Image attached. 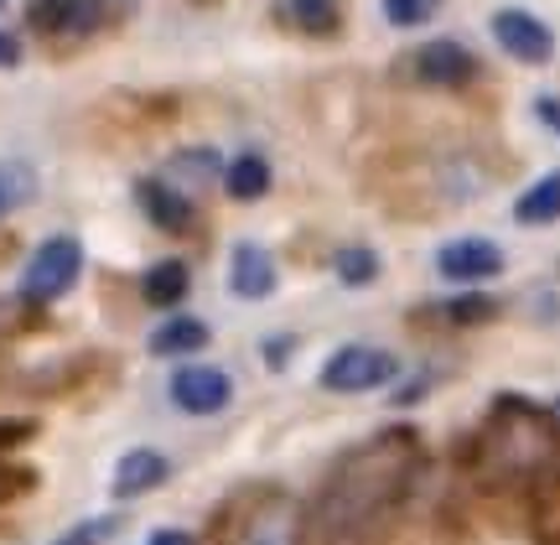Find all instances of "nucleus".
Segmentation results:
<instances>
[{
    "mask_svg": "<svg viewBox=\"0 0 560 545\" xmlns=\"http://www.w3.org/2000/svg\"><path fill=\"white\" fill-rule=\"evenodd\" d=\"M37 198V166L26 156H0V219Z\"/></svg>",
    "mask_w": 560,
    "mask_h": 545,
    "instance_id": "17",
    "label": "nucleus"
},
{
    "mask_svg": "<svg viewBox=\"0 0 560 545\" xmlns=\"http://www.w3.org/2000/svg\"><path fill=\"white\" fill-rule=\"evenodd\" d=\"M21 62V42L11 32H0V68H16Z\"/></svg>",
    "mask_w": 560,
    "mask_h": 545,
    "instance_id": "26",
    "label": "nucleus"
},
{
    "mask_svg": "<svg viewBox=\"0 0 560 545\" xmlns=\"http://www.w3.org/2000/svg\"><path fill=\"white\" fill-rule=\"evenodd\" d=\"M332 270H338L342 286H374L380 281V255L369 244H342L332 255Z\"/></svg>",
    "mask_w": 560,
    "mask_h": 545,
    "instance_id": "19",
    "label": "nucleus"
},
{
    "mask_svg": "<svg viewBox=\"0 0 560 545\" xmlns=\"http://www.w3.org/2000/svg\"><path fill=\"white\" fill-rule=\"evenodd\" d=\"M389 380H400V359L389 348L348 344L322 363V390H332V395H363V390H380Z\"/></svg>",
    "mask_w": 560,
    "mask_h": 545,
    "instance_id": "4",
    "label": "nucleus"
},
{
    "mask_svg": "<svg viewBox=\"0 0 560 545\" xmlns=\"http://www.w3.org/2000/svg\"><path fill=\"white\" fill-rule=\"evenodd\" d=\"M166 395H172L182 416H219L234 401V380L223 374L219 363H182L172 384H166Z\"/></svg>",
    "mask_w": 560,
    "mask_h": 545,
    "instance_id": "6",
    "label": "nucleus"
},
{
    "mask_svg": "<svg viewBox=\"0 0 560 545\" xmlns=\"http://www.w3.org/2000/svg\"><path fill=\"white\" fill-rule=\"evenodd\" d=\"M436 270L457 286H478L503 270V250L493 240H452L436 250Z\"/></svg>",
    "mask_w": 560,
    "mask_h": 545,
    "instance_id": "9",
    "label": "nucleus"
},
{
    "mask_svg": "<svg viewBox=\"0 0 560 545\" xmlns=\"http://www.w3.org/2000/svg\"><path fill=\"white\" fill-rule=\"evenodd\" d=\"M0 5H5V0H0Z\"/></svg>",
    "mask_w": 560,
    "mask_h": 545,
    "instance_id": "28",
    "label": "nucleus"
},
{
    "mask_svg": "<svg viewBox=\"0 0 560 545\" xmlns=\"http://www.w3.org/2000/svg\"><path fill=\"white\" fill-rule=\"evenodd\" d=\"M172 172H177V177H192V182H208L219 172V156H213L208 146H198V151H182L177 162H172Z\"/></svg>",
    "mask_w": 560,
    "mask_h": 545,
    "instance_id": "23",
    "label": "nucleus"
},
{
    "mask_svg": "<svg viewBox=\"0 0 560 545\" xmlns=\"http://www.w3.org/2000/svg\"><path fill=\"white\" fill-rule=\"evenodd\" d=\"M285 11L301 32H338L342 0H285Z\"/></svg>",
    "mask_w": 560,
    "mask_h": 545,
    "instance_id": "20",
    "label": "nucleus"
},
{
    "mask_svg": "<svg viewBox=\"0 0 560 545\" xmlns=\"http://www.w3.org/2000/svg\"><path fill=\"white\" fill-rule=\"evenodd\" d=\"M234 545H301V509L291 499H270L244 520Z\"/></svg>",
    "mask_w": 560,
    "mask_h": 545,
    "instance_id": "13",
    "label": "nucleus"
},
{
    "mask_svg": "<svg viewBox=\"0 0 560 545\" xmlns=\"http://www.w3.org/2000/svg\"><path fill=\"white\" fill-rule=\"evenodd\" d=\"M115 530H120V520H115V514H100V520H79L73 530H62L52 545H104Z\"/></svg>",
    "mask_w": 560,
    "mask_h": 545,
    "instance_id": "22",
    "label": "nucleus"
},
{
    "mask_svg": "<svg viewBox=\"0 0 560 545\" xmlns=\"http://www.w3.org/2000/svg\"><path fill=\"white\" fill-rule=\"evenodd\" d=\"M420 447L416 431H380L363 447L342 452L327 467L317 499H312V530L322 545H353L374 525L389 520V509L410 494Z\"/></svg>",
    "mask_w": 560,
    "mask_h": 545,
    "instance_id": "1",
    "label": "nucleus"
},
{
    "mask_svg": "<svg viewBox=\"0 0 560 545\" xmlns=\"http://www.w3.org/2000/svg\"><path fill=\"white\" fill-rule=\"evenodd\" d=\"M493 42H499V47H503V53H509L514 62H529V68L550 62V53H556V32H550L540 16L520 11V5H509V11H493Z\"/></svg>",
    "mask_w": 560,
    "mask_h": 545,
    "instance_id": "7",
    "label": "nucleus"
},
{
    "mask_svg": "<svg viewBox=\"0 0 560 545\" xmlns=\"http://www.w3.org/2000/svg\"><path fill=\"white\" fill-rule=\"evenodd\" d=\"M26 26L42 37H89L104 26V0H26Z\"/></svg>",
    "mask_w": 560,
    "mask_h": 545,
    "instance_id": "8",
    "label": "nucleus"
},
{
    "mask_svg": "<svg viewBox=\"0 0 560 545\" xmlns=\"http://www.w3.org/2000/svg\"><path fill=\"white\" fill-rule=\"evenodd\" d=\"M187 286H192V270L182 260H156L145 276H140V297L151 306H177L187 297Z\"/></svg>",
    "mask_w": 560,
    "mask_h": 545,
    "instance_id": "16",
    "label": "nucleus"
},
{
    "mask_svg": "<svg viewBox=\"0 0 560 545\" xmlns=\"http://www.w3.org/2000/svg\"><path fill=\"white\" fill-rule=\"evenodd\" d=\"M535 115H540L545 130H556V136H560V100H556V94H540V100H535Z\"/></svg>",
    "mask_w": 560,
    "mask_h": 545,
    "instance_id": "25",
    "label": "nucleus"
},
{
    "mask_svg": "<svg viewBox=\"0 0 560 545\" xmlns=\"http://www.w3.org/2000/svg\"><path fill=\"white\" fill-rule=\"evenodd\" d=\"M145 545H192V535H187V530H156Z\"/></svg>",
    "mask_w": 560,
    "mask_h": 545,
    "instance_id": "27",
    "label": "nucleus"
},
{
    "mask_svg": "<svg viewBox=\"0 0 560 545\" xmlns=\"http://www.w3.org/2000/svg\"><path fill=\"white\" fill-rule=\"evenodd\" d=\"M446 317L452 323H482V317H493V302L488 297H457V302H446Z\"/></svg>",
    "mask_w": 560,
    "mask_h": 545,
    "instance_id": "24",
    "label": "nucleus"
},
{
    "mask_svg": "<svg viewBox=\"0 0 560 545\" xmlns=\"http://www.w3.org/2000/svg\"><path fill=\"white\" fill-rule=\"evenodd\" d=\"M482 62L452 37H436V42H420L416 53L405 58V79L425 83V89H462V83L478 79Z\"/></svg>",
    "mask_w": 560,
    "mask_h": 545,
    "instance_id": "5",
    "label": "nucleus"
},
{
    "mask_svg": "<svg viewBox=\"0 0 560 545\" xmlns=\"http://www.w3.org/2000/svg\"><path fill=\"white\" fill-rule=\"evenodd\" d=\"M560 452V421L556 410H540V405H524L520 395H503L493 421H488V437H482V463L499 478H529L540 473L550 457Z\"/></svg>",
    "mask_w": 560,
    "mask_h": 545,
    "instance_id": "2",
    "label": "nucleus"
},
{
    "mask_svg": "<svg viewBox=\"0 0 560 545\" xmlns=\"http://www.w3.org/2000/svg\"><path fill=\"white\" fill-rule=\"evenodd\" d=\"M436 11H441V0H384V21H389V26H400V32L425 26Z\"/></svg>",
    "mask_w": 560,
    "mask_h": 545,
    "instance_id": "21",
    "label": "nucleus"
},
{
    "mask_svg": "<svg viewBox=\"0 0 560 545\" xmlns=\"http://www.w3.org/2000/svg\"><path fill=\"white\" fill-rule=\"evenodd\" d=\"M136 202H140V213L156 223L161 234H182V229H192V198L182 193L177 182L140 177L136 182Z\"/></svg>",
    "mask_w": 560,
    "mask_h": 545,
    "instance_id": "10",
    "label": "nucleus"
},
{
    "mask_svg": "<svg viewBox=\"0 0 560 545\" xmlns=\"http://www.w3.org/2000/svg\"><path fill=\"white\" fill-rule=\"evenodd\" d=\"M83 276V240L79 234H52L32 250V260L21 270V302L26 306H52L62 302Z\"/></svg>",
    "mask_w": 560,
    "mask_h": 545,
    "instance_id": "3",
    "label": "nucleus"
},
{
    "mask_svg": "<svg viewBox=\"0 0 560 545\" xmlns=\"http://www.w3.org/2000/svg\"><path fill=\"white\" fill-rule=\"evenodd\" d=\"M514 219L520 223H556L560 219V172L540 177L535 187H524L514 202Z\"/></svg>",
    "mask_w": 560,
    "mask_h": 545,
    "instance_id": "18",
    "label": "nucleus"
},
{
    "mask_svg": "<svg viewBox=\"0 0 560 545\" xmlns=\"http://www.w3.org/2000/svg\"><path fill=\"white\" fill-rule=\"evenodd\" d=\"M166 478H172L166 452H156V447H130L120 463H115V484H109V494H115L120 505H130V499H140V494L161 488Z\"/></svg>",
    "mask_w": 560,
    "mask_h": 545,
    "instance_id": "12",
    "label": "nucleus"
},
{
    "mask_svg": "<svg viewBox=\"0 0 560 545\" xmlns=\"http://www.w3.org/2000/svg\"><path fill=\"white\" fill-rule=\"evenodd\" d=\"M208 323L202 317H187V312H177V317H166V323L151 333V353L156 359H192L198 348H208Z\"/></svg>",
    "mask_w": 560,
    "mask_h": 545,
    "instance_id": "14",
    "label": "nucleus"
},
{
    "mask_svg": "<svg viewBox=\"0 0 560 545\" xmlns=\"http://www.w3.org/2000/svg\"><path fill=\"white\" fill-rule=\"evenodd\" d=\"M276 255L260 250V244H234V255H229V291L240 297V302H265L270 291H276Z\"/></svg>",
    "mask_w": 560,
    "mask_h": 545,
    "instance_id": "11",
    "label": "nucleus"
},
{
    "mask_svg": "<svg viewBox=\"0 0 560 545\" xmlns=\"http://www.w3.org/2000/svg\"><path fill=\"white\" fill-rule=\"evenodd\" d=\"M223 193L234 202H260L270 193V162L260 151H240L234 162L223 166Z\"/></svg>",
    "mask_w": 560,
    "mask_h": 545,
    "instance_id": "15",
    "label": "nucleus"
}]
</instances>
